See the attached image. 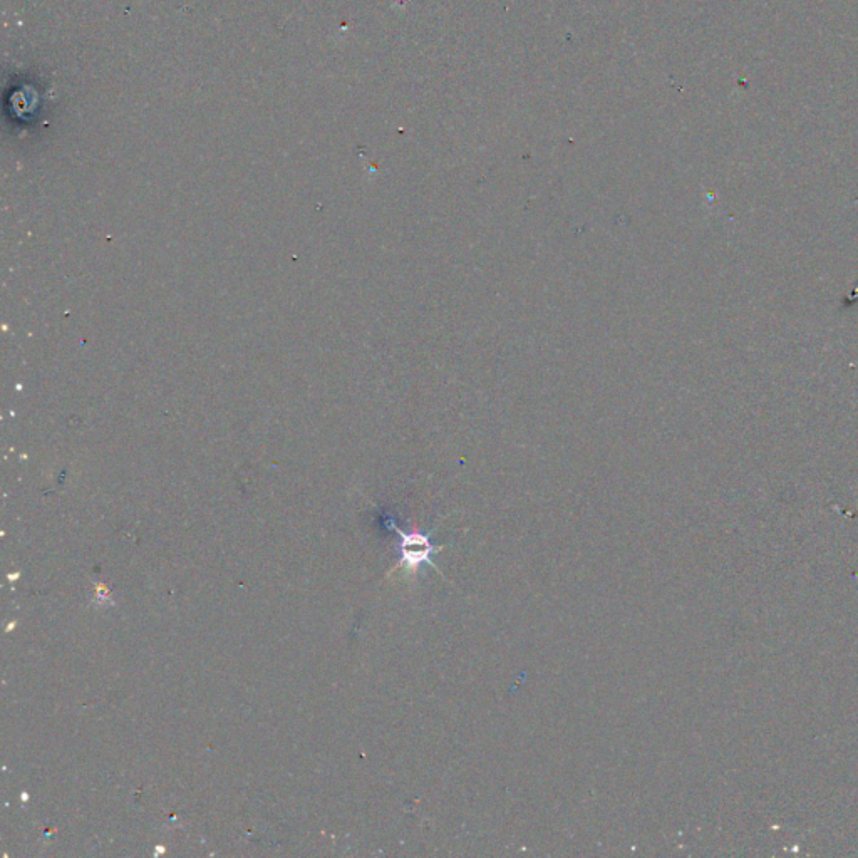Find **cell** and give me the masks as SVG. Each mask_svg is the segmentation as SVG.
Listing matches in <instances>:
<instances>
[{
	"mask_svg": "<svg viewBox=\"0 0 858 858\" xmlns=\"http://www.w3.org/2000/svg\"><path fill=\"white\" fill-rule=\"evenodd\" d=\"M391 527L401 537V560H399L398 569L406 570V574L409 575L418 574L419 569L424 564L431 565L433 569H436L431 555L435 554V552H440L443 547H435L433 543L429 542V535H426V533H404L399 528L394 527V525H391Z\"/></svg>",
	"mask_w": 858,
	"mask_h": 858,
	"instance_id": "1",
	"label": "cell"
}]
</instances>
